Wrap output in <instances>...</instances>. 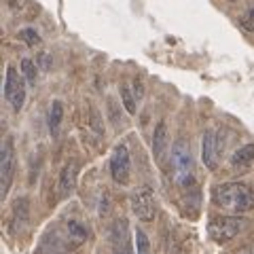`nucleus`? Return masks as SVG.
<instances>
[{"mask_svg": "<svg viewBox=\"0 0 254 254\" xmlns=\"http://www.w3.org/2000/svg\"><path fill=\"white\" fill-rule=\"evenodd\" d=\"M212 199L218 208H225L229 212H250L254 208V189L244 182H225V185L214 187Z\"/></svg>", "mask_w": 254, "mask_h": 254, "instance_id": "nucleus-1", "label": "nucleus"}, {"mask_svg": "<svg viewBox=\"0 0 254 254\" xmlns=\"http://www.w3.org/2000/svg\"><path fill=\"white\" fill-rule=\"evenodd\" d=\"M172 163H174V178L180 187H193V159H190V148L185 140H178L172 148Z\"/></svg>", "mask_w": 254, "mask_h": 254, "instance_id": "nucleus-2", "label": "nucleus"}, {"mask_svg": "<svg viewBox=\"0 0 254 254\" xmlns=\"http://www.w3.org/2000/svg\"><path fill=\"white\" fill-rule=\"evenodd\" d=\"M244 227V220L237 218V216H218V218H212L210 225H208V233L214 242L218 244H227L231 242L233 237L242 231Z\"/></svg>", "mask_w": 254, "mask_h": 254, "instance_id": "nucleus-3", "label": "nucleus"}, {"mask_svg": "<svg viewBox=\"0 0 254 254\" xmlns=\"http://www.w3.org/2000/svg\"><path fill=\"white\" fill-rule=\"evenodd\" d=\"M131 210L133 214L142 220V222H150L155 218V212H157V205H155V195L148 187H142L138 190L131 193Z\"/></svg>", "mask_w": 254, "mask_h": 254, "instance_id": "nucleus-4", "label": "nucleus"}, {"mask_svg": "<svg viewBox=\"0 0 254 254\" xmlns=\"http://www.w3.org/2000/svg\"><path fill=\"white\" fill-rule=\"evenodd\" d=\"M15 174V148H13V138L4 140L2 153H0V195L6 197L13 182Z\"/></svg>", "mask_w": 254, "mask_h": 254, "instance_id": "nucleus-5", "label": "nucleus"}, {"mask_svg": "<svg viewBox=\"0 0 254 254\" xmlns=\"http://www.w3.org/2000/svg\"><path fill=\"white\" fill-rule=\"evenodd\" d=\"M4 98L13 106V110H21L23 100H26V87H23L21 76L13 66L6 68V78H4Z\"/></svg>", "mask_w": 254, "mask_h": 254, "instance_id": "nucleus-6", "label": "nucleus"}, {"mask_svg": "<svg viewBox=\"0 0 254 254\" xmlns=\"http://www.w3.org/2000/svg\"><path fill=\"white\" fill-rule=\"evenodd\" d=\"M129 172H131L129 150H127L125 144H119L113 150V157H110V174H113L115 182H119V185H127V182H129Z\"/></svg>", "mask_w": 254, "mask_h": 254, "instance_id": "nucleus-7", "label": "nucleus"}, {"mask_svg": "<svg viewBox=\"0 0 254 254\" xmlns=\"http://www.w3.org/2000/svg\"><path fill=\"white\" fill-rule=\"evenodd\" d=\"M218 153H220V144H218V136L216 131H205L203 140H201V159L208 170H216L218 168Z\"/></svg>", "mask_w": 254, "mask_h": 254, "instance_id": "nucleus-8", "label": "nucleus"}, {"mask_svg": "<svg viewBox=\"0 0 254 254\" xmlns=\"http://www.w3.org/2000/svg\"><path fill=\"white\" fill-rule=\"evenodd\" d=\"M110 233H113L110 235V240H113V254H133L129 246V229H127L125 218L115 220Z\"/></svg>", "mask_w": 254, "mask_h": 254, "instance_id": "nucleus-9", "label": "nucleus"}, {"mask_svg": "<svg viewBox=\"0 0 254 254\" xmlns=\"http://www.w3.org/2000/svg\"><path fill=\"white\" fill-rule=\"evenodd\" d=\"M28 216H30V205H28L26 197H21V199H17L13 205V220H11V233L13 235L26 231Z\"/></svg>", "mask_w": 254, "mask_h": 254, "instance_id": "nucleus-10", "label": "nucleus"}, {"mask_svg": "<svg viewBox=\"0 0 254 254\" xmlns=\"http://www.w3.org/2000/svg\"><path fill=\"white\" fill-rule=\"evenodd\" d=\"M76 174H78V163L76 161H68L66 168L60 174V195L68 197L76 187Z\"/></svg>", "mask_w": 254, "mask_h": 254, "instance_id": "nucleus-11", "label": "nucleus"}, {"mask_svg": "<svg viewBox=\"0 0 254 254\" xmlns=\"http://www.w3.org/2000/svg\"><path fill=\"white\" fill-rule=\"evenodd\" d=\"M165 150H168V125L165 121H159L153 133V155L157 161H163Z\"/></svg>", "mask_w": 254, "mask_h": 254, "instance_id": "nucleus-12", "label": "nucleus"}, {"mask_svg": "<svg viewBox=\"0 0 254 254\" xmlns=\"http://www.w3.org/2000/svg\"><path fill=\"white\" fill-rule=\"evenodd\" d=\"M87 235H89V231H87L78 220H68V225H66L68 248H76V246H81L87 240Z\"/></svg>", "mask_w": 254, "mask_h": 254, "instance_id": "nucleus-13", "label": "nucleus"}, {"mask_svg": "<svg viewBox=\"0 0 254 254\" xmlns=\"http://www.w3.org/2000/svg\"><path fill=\"white\" fill-rule=\"evenodd\" d=\"M254 161V144H246L242 148H237L233 157H231V165L237 168H248V165Z\"/></svg>", "mask_w": 254, "mask_h": 254, "instance_id": "nucleus-14", "label": "nucleus"}, {"mask_svg": "<svg viewBox=\"0 0 254 254\" xmlns=\"http://www.w3.org/2000/svg\"><path fill=\"white\" fill-rule=\"evenodd\" d=\"M62 119H64V106H62V102H53L51 110H49V129H51L53 136H55V133H58V129H60Z\"/></svg>", "mask_w": 254, "mask_h": 254, "instance_id": "nucleus-15", "label": "nucleus"}, {"mask_svg": "<svg viewBox=\"0 0 254 254\" xmlns=\"http://www.w3.org/2000/svg\"><path fill=\"white\" fill-rule=\"evenodd\" d=\"M121 100H123V106L129 115H136V98L129 89V85H121Z\"/></svg>", "mask_w": 254, "mask_h": 254, "instance_id": "nucleus-16", "label": "nucleus"}, {"mask_svg": "<svg viewBox=\"0 0 254 254\" xmlns=\"http://www.w3.org/2000/svg\"><path fill=\"white\" fill-rule=\"evenodd\" d=\"M19 38L26 45H30V47H36L38 43H41V36H38V32L34 30V28H23L21 32H19Z\"/></svg>", "mask_w": 254, "mask_h": 254, "instance_id": "nucleus-17", "label": "nucleus"}, {"mask_svg": "<svg viewBox=\"0 0 254 254\" xmlns=\"http://www.w3.org/2000/svg\"><path fill=\"white\" fill-rule=\"evenodd\" d=\"M136 254H150V242L144 231H136Z\"/></svg>", "mask_w": 254, "mask_h": 254, "instance_id": "nucleus-18", "label": "nucleus"}, {"mask_svg": "<svg viewBox=\"0 0 254 254\" xmlns=\"http://www.w3.org/2000/svg\"><path fill=\"white\" fill-rule=\"evenodd\" d=\"M21 70H23V74H26L28 83L36 85V66H34V62H32V60H23L21 62Z\"/></svg>", "mask_w": 254, "mask_h": 254, "instance_id": "nucleus-19", "label": "nucleus"}, {"mask_svg": "<svg viewBox=\"0 0 254 254\" xmlns=\"http://www.w3.org/2000/svg\"><path fill=\"white\" fill-rule=\"evenodd\" d=\"M242 26L248 30V32H254V9H250V11L242 17Z\"/></svg>", "mask_w": 254, "mask_h": 254, "instance_id": "nucleus-20", "label": "nucleus"}, {"mask_svg": "<svg viewBox=\"0 0 254 254\" xmlns=\"http://www.w3.org/2000/svg\"><path fill=\"white\" fill-rule=\"evenodd\" d=\"M237 254H254V246H248V248H244V250H240Z\"/></svg>", "mask_w": 254, "mask_h": 254, "instance_id": "nucleus-21", "label": "nucleus"}]
</instances>
